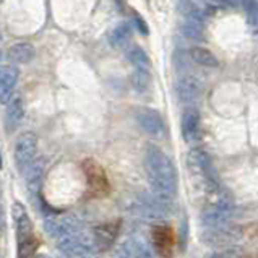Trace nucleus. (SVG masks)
<instances>
[{
	"mask_svg": "<svg viewBox=\"0 0 258 258\" xmlns=\"http://www.w3.org/2000/svg\"><path fill=\"white\" fill-rule=\"evenodd\" d=\"M145 172L148 177L151 194L159 202L169 203L177 195V172L171 158L150 143L145 150Z\"/></svg>",
	"mask_w": 258,
	"mask_h": 258,
	"instance_id": "f257e3e1",
	"label": "nucleus"
},
{
	"mask_svg": "<svg viewBox=\"0 0 258 258\" xmlns=\"http://www.w3.org/2000/svg\"><path fill=\"white\" fill-rule=\"evenodd\" d=\"M234 210L235 205L232 197L221 185L215 187L206 191V200L202 211V221L206 227L219 229V227H223L229 221Z\"/></svg>",
	"mask_w": 258,
	"mask_h": 258,
	"instance_id": "f03ea898",
	"label": "nucleus"
},
{
	"mask_svg": "<svg viewBox=\"0 0 258 258\" xmlns=\"http://www.w3.org/2000/svg\"><path fill=\"white\" fill-rule=\"evenodd\" d=\"M12 218L15 223V231H17L18 258H36L38 240L34 237L33 223L28 216L25 206L15 203L12 208Z\"/></svg>",
	"mask_w": 258,
	"mask_h": 258,
	"instance_id": "7ed1b4c3",
	"label": "nucleus"
},
{
	"mask_svg": "<svg viewBox=\"0 0 258 258\" xmlns=\"http://www.w3.org/2000/svg\"><path fill=\"white\" fill-rule=\"evenodd\" d=\"M187 166L194 179L198 180V183L203 187L205 194L211 188L219 187L221 183L218 180V175L215 172V167L211 164V159L208 153L202 148H194L187 156Z\"/></svg>",
	"mask_w": 258,
	"mask_h": 258,
	"instance_id": "20e7f679",
	"label": "nucleus"
},
{
	"mask_svg": "<svg viewBox=\"0 0 258 258\" xmlns=\"http://www.w3.org/2000/svg\"><path fill=\"white\" fill-rule=\"evenodd\" d=\"M36 151H38V137L33 132H23L18 135L17 142H15L13 158L15 166L21 174H26L28 169L34 164Z\"/></svg>",
	"mask_w": 258,
	"mask_h": 258,
	"instance_id": "39448f33",
	"label": "nucleus"
},
{
	"mask_svg": "<svg viewBox=\"0 0 258 258\" xmlns=\"http://www.w3.org/2000/svg\"><path fill=\"white\" fill-rule=\"evenodd\" d=\"M83 171H85L88 188H90L91 195L104 197L109 194V182H107L106 172H104V169L96 163V161L86 159L83 163Z\"/></svg>",
	"mask_w": 258,
	"mask_h": 258,
	"instance_id": "423d86ee",
	"label": "nucleus"
},
{
	"mask_svg": "<svg viewBox=\"0 0 258 258\" xmlns=\"http://www.w3.org/2000/svg\"><path fill=\"white\" fill-rule=\"evenodd\" d=\"M135 119L143 132L151 137H161L164 134V120L159 112L150 107H142L135 112Z\"/></svg>",
	"mask_w": 258,
	"mask_h": 258,
	"instance_id": "0eeeda50",
	"label": "nucleus"
},
{
	"mask_svg": "<svg viewBox=\"0 0 258 258\" xmlns=\"http://www.w3.org/2000/svg\"><path fill=\"white\" fill-rule=\"evenodd\" d=\"M205 91V85L198 77L185 75L182 77L175 85V93L179 96V99L182 102H195L197 99L202 98V94Z\"/></svg>",
	"mask_w": 258,
	"mask_h": 258,
	"instance_id": "6e6552de",
	"label": "nucleus"
},
{
	"mask_svg": "<svg viewBox=\"0 0 258 258\" xmlns=\"http://www.w3.org/2000/svg\"><path fill=\"white\" fill-rule=\"evenodd\" d=\"M151 242L154 250L163 258H172L174 235L172 229L166 224H156L151 229Z\"/></svg>",
	"mask_w": 258,
	"mask_h": 258,
	"instance_id": "1a4fd4ad",
	"label": "nucleus"
},
{
	"mask_svg": "<svg viewBox=\"0 0 258 258\" xmlns=\"http://www.w3.org/2000/svg\"><path fill=\"white\" fill-rule=\"evenodd\" d=\"M18 69L13 65H0V104H9L18 83Z\"/></svg>",
	"mask_w": 258,
	"mask_h": 258,
	"instance_id": "9d476101",
	"label": "nucleus"
},
{
	"mask_svg": "<svg viewBox=\"0 0 258 258\" xmlns=\"http://www.w3.org/2000/svg\"><path fill=\"white\" fill-rule=\"evenodd\" d=\"M119 232V224L117 223H107L96 226L91 231L93 234V242H94V250H107L114 244V240Z\"/></svg>",
	"mask_w": 258,
	"mask_h": 258,
	"instance_id": "9b49d317",
	"label": "nucleus"
},
{
	"mask_svg": "<svg viewBox=\"0 0 258 258\" xmlns=\"http://www.w3.org/2000/svg\"><path fill=\"white\" fill-rule=\"evenodd\" d=\"M200 132V114L197 109H187L182 115V137L185 142L194 143Z\"/></svg>",
	"mask_w": 258,
	"mask_h": 258,
	"instance_id": "f8f14e48",
	"label": "nucleus"
},
{
	"mask_svg": "<svg viewBox=\"0 0 258 258\" xmlns=\"http://www.w3.org/2000/svg\"><path fill=\"white\" fill-rule=\"evenodd\" d=\"M34 54H36V50L33 47V44L17 42V44H13V46H10L7 57L15 63H29L34 58Z\"/></svg>",
	"mask_w": 258,
	"mask_h": 258,
	"instance_id": "ddd939ff",
	"label": "nucleus"
},
{
	"mask_svg": "<svg viewBox=\"0 0 258 258\" xmlns=\"http://www.w3.org/2000/svg\"><path fill=\"white\" fill-rule=\"evenodd\" d=\"M128 248H123L132 258H153V250L150 248L148 242L140 235H134L127 242Z\"/></svg>",
	"mask_w": 258,
	"mask_h": 258,
	"instance_id": "4468645a",
	"label": "nucleus"
},
{
	"mask_svg": "<svg viewBox=\"0 0 258 258\" xmlns=\"http://www.w3.org/2000/svg\"><path fill=\"white\" fill-rule=\"evenodd\" d=\"M25 117V107H23V101L21 98H15L9 102L5 110V122L9 125V128H15L17 125L23 120Z\"/></svg>",
	"mask_w": 258,
	"mask_h": 258,
	"instance_id": "2eb2a0df",
	"label": "nucleus"
},
{
	"mask_svg": "<svg viewBox=\"0 0 258 258\" xmlns=\"http://www.w3.org/2000/svg\"><path fill=\"white\" fill-rule=\"evenodd\" d=\"M190 57L191 60L197 62L202 67H210V69H216L218 67V58L211 50L205 49V47H191L190 49Z\"/></svg>",
	"mask_w": 258,
	"mask_h": 258,
	"instance_id": "dca6fc26",
	"label": "nucleus"
},
{
	"mask_svg": "<svg viewBox=\"0 0 258 258\" xmlns=\"http://www.w3.org/2000/svg\"><path fill=\"white\" fill-rule=\"evenodd\" d=\"M127 58L137 70H150V67H151L150 57L146 55V52L142 47H137V46L132 47L127 52Z\"/></svg>",
	"mask_w": 258,
	"mask_h": 258,
	"instance_id": "f3484780",
	"label": "nucleus"
},
{
	"mask_svg": "<svg viewBox=\"0 0 258 258\" xmlns=\"http://www.w3.org/2000/svg\"><path fill=\"white\" fill-rule=\"evenodd\" d=\"M128 38H130V25L120 23V25H117L112 31H110L109 41H110V44H112L114 47H122L123 44L128 41Z\"/></svg>",
	"mask_w": 258,
	"mask_h": 258,
	"instance_id": "a211bd4d",
	"label": "nucleus"
},
{
	"mask_svg": "<svg viewBox=\"0 0 258 258\" xmlns=\"http://www.w3.org/2000/svg\"><path fill=\"white\" fill-rule=\"evenodd\" d=\"M130 83L137 91L143 93L151 86V75L148 70H135L130 77Z\"/></svg>",
	"mask_w": 258,
	"mask_h": 258,
	"instance_id": "6ab92c4d",
	"label": "nucleus"
},
{
	"mask_svg": "<svg viewBox=\"0 0 258 258\" xmlns=\"http://www.w3.org/2000/svg\"><path fill=\"white\" fill-rule=\"evenodd\" d=\"M242 7H244L248 26L253 31H258V0H242Z\"/></svg>",
	"mask_w": 258,
	"mask_h": 258,
	"instance_id": "aec40b11",
	"label": "nucleus"
},
{
	"mask_svg": "<svg viewBox=\"0 0 258 258\" xmlns=\"http://www.w3.org/2000/svg\"><path fill=\"white\" fill-rule=\"evenodd\" d=\"M182 33L187 36L188 39L202 41L203 39V28L202 25H197L194 21H187L185 25H182Z\"/></svg>",
	"mask_w": 258,
	"mask_h": 258,
	"instance_id": "412c9836",
	"label": "nucleus"
},
{
	"mask_svg": "<svg viewBox=\"0 0 258 258\" xmlns=\"http://www.w3.org/2000/svg\"><path fill=\"white\" fill-rule=\"evenodd\" d=\"M210 258H239V250L224 248V250H219V252H216V253H213Z\"/></svg>",
	"mask_w": 258,
	"mask_h": 258,
	"instance_id": "4be33fe9",
	"label": "nucleus"
},
{
	"mask_svg": "<svg viewBox=\"0 0 258 258\" xmlns=\"http://www.w3.org/2000/svg\"><path fill=\"white\" fill-rule=\"evenodd\" d=\"M205 2L215 5V7H234V5H237V0H205Z\"/></svg>",
	"mask_w": 258,
	"mask_h": 258,
	"instance_id": "5701e85b",
	"label": "nucleus"
},
{
	"mask_svg": "<svg viewBox=\"0 0 258 258\" xmlns=\"http://www.w3.org/2000/svg\"><path fill=\"white\" fill-rule=\"evenodd\" d=\"M187 229H188V224H187V221H183V224L180 227V248L182 250H185V244H187Z\"/></svg>",
	"mask_w": 258,
	"mask_h": 258,
	"instance_id": "b1692460",
	"label": "nucleus"
},
{
	"mask_svg": "<svg viewBox=\"0 0 258 258\" xmlns=\"http://www.w3.org/2000/svg\"><path fill=\"white\" fill-rule=\"evenodd\" d=\"M135 23H137V28L140 29V33H143V34H146L148 33V28H146V23L142 20V18H135Z\"/></svg>",
	"mask_w": 258,
	"mask_h": 258,
	"instance_id": "393cba45",
	"label": "nucleus"
},
{
	"mask_svg": "<svg viewBox=\"0 0 258 258\" xmlns=\"http://www.w3.org/2000/svg\"><path fill=\"white\" fill-rule=\"evenodd\" d=\"M117 258H132L127 252H125V250H122V253L119 255V256H117Z\"/></svg>",
	"mask_w": 258,
	"mask_h": 258,
	"instance_id": "a878e982",
	"label": "nucleus"
},
{
	"mask_svg": "<svg viewBox=\"0 0 258 258\" xmlns=\"http://www.w3.org/2000/svg\"><path fill=\"white\" fill-rule=\"evenodd\" d=\"M2 216H4V206L0 203V221H2Z\"/></svg>",
	"mask_w": 258,
	"mask_h": 258,
	"instance_id": "bb28decb",
	"label": "nucleus"
},
{
	"mask_svg": "<svg viewBox=\"0 0 258 258\" xmlns=\"http://www.w3.org/2000/svg\"><path fill=\"white\" fill-rule=\"evenodd\" d=\"M36 258H50V256H47V255H38Z\"/></svg>",
	"mask_w": 258,
	"mask_h": 258,
	"instance_id": "cd10ccee",
	"label": "nucleus"
},
{
	"mask_svg": "<svg viewBox=\"0 0 258 258\" xmlns=\"http://www.w3.org/2000/svg\"><path fill=\"white\" fill-rule=\"evenodd\" d=\"M0 167H2V154H0Z\"/></svg>",
	"mask_w": 258,
	"mask_h": 258,
	"instance_id": "c85d7f7f",
	"label": "nucleus"
}]
</instances>
